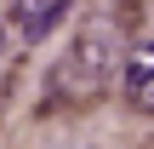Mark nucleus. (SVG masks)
I'll list each match as a JSON object with an SVG mask.
<instances>
[{"instance_id":"nucleus-1","label":"nucleus","mask_w":154,"mask_h":149,"mask_svg":"<svg viewBox=\"0 0 154 149\" xmlns=\"http://www.w3.org/2000/svg\"><path fill=\"white\" fill-rule=\"evenodd\" d=\"M63 69H69V75H63V80H69V92H97V86L120 69V34H114V23H109V17L86 23Z\"/></svg>"},{"instance_id":"nucleus-2","label":"nucleus","mask_w":154,"mask_h":149,"mask_svg":"<svg viewBox=\"0 0 154 149\" xmlns=\"http://www.w3.org/2000/svg\"><path fill=\"white\" fill-rule=\"evenodd\" d=\"M120 92L131 98V109H149L154 115V34H143L120 57Z\"/></svg>"},{"instance_id":"nucleus-3","label":"nucleus","mask_w":154,"mask_h":149,"mask_svg":"<svg viewBox=\"0 0 154 149\" xmlns=\"http://www.w3.org/2000/svg\"><path fill=\"white\" fill-rule=\"evenodd\" d=\"M69 11H74V0H11V23L23 40H46Z\"/></svg>"}]
</instances>
